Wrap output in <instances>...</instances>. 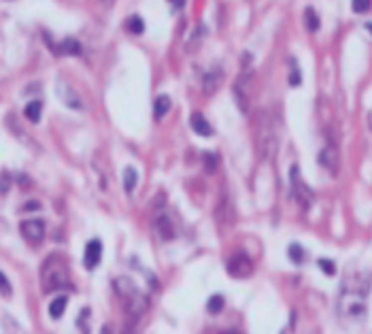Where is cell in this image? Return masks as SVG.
I'll use <instances>...</instances> for the list:
<instances>
[{
    "label": "cell",
    "instance_id": "6da1fadb",
    "mask_svg": "<svg viewBox=\"0 0 372 334\" xmlns=\"http://www.w3.org/2000/svg\"><path fill=\"white\" fill-rule=\"evenodd\" d=\"M115 288H117V292H120L122 296H124V300H125V315H128V322L136 324L140 317L145 315L147 307H149L147 296H145V294H140L136 285H134L130 279H125V277H124V279H117L115 281Z\"/></svg>",
    "mask_w": 372,
    "mask_h": 334
},
{
    "label": "cell",
    "instance_id": "7a4b0ae2",
    "mask_svg": "<svg viewBox=\"0 0 372 334\" xmlns=\"http://www.w3.org/2000/svg\"><path fill=\"white\" fill-rule=\"evenodd\" d=\"M41 281H43V290L45 292H53V290H62L68 285V268L64 264V260L60 256H51L47 258L41 270Z\"/></svg>",
    "mask_w": 372,
    "mask_h": 334
},
{
    "label": "cell",
    "instance_id": "3957f363",
    "mask_svg": "<svg viewBox=\"0 0 372 334\" xmlns=\"http://www.w3.org/2000/svg\"><path fill=\"white\" fill-rule=\"evenodd\" d=\"M255 143H257V151L262 158H270V154L276 149V134H274V122L270 113H262L255 128Z\"/></svg>",
    "mask_w": 372,
    "mask_h": 334
},
{
    "label": "cell",
    "instance_id": "277c9868",
    "mask_svg": "<svg viewBox=\"0 0 372 334\" xmlns=\"http://www.w3.org/2000/svg\"><path fill=\"white\" fill-rule=\"evenodd\" d=\"M289 183H291V194H294L298 204L304 206V209H308L311 202H313V192H311V187L302 181V177H300V168L296 164L289 168Z\"/></svg>",
    "mask_w": 372,
    "mask_h": 334
},
{
    "label": "cell",
    "instance_id": "5b68a950",
    "mask_svg": "<svg viewBox=\"0 0 372 334\" xmlns=\"http://www.w3.org/2000/svg\"><path fill=\"white\" fill-rule=\"evenodd\" d=\"M234 94H236V100H239V107L249 113V107H251V94H253V73L251 70H245V73L239 77V81L234 85Z\"/></svg>",
    "mask_w": 372,
    "mask_h": 334
},
{
    "label": "cell",
    "instance_id": "8992f818",
    "mask_svg": "<svg viewBox=\"0 0 372 334\" xmlns=\"http://www.w3.org/2000/svg\"><path fill=\"white\" fill-rule=\"evenodd\" d=\"M19 232L28 243L38 245L45 238V221L41 219H26L19 224Z\"/></svg>",
    "mask_w": 372,
    "mask_h": 334
},
{
    "label": "cell",
    "instance_id": "52a82bcc",
    "mask_svg": "<svg viewBox=\"0 0 372 334\" xmlns=\"http://www.w3.org/2000/svg\"><path fill=\"white\" fill-rule=\"evenodd\" d=\"M251 270H253V264L245 253H236V256H232L230 262H228V273L232 277H249Z\"/></svg>",
    "mask_w": 372,
    "mask_h": 334
},
{
    "label": "cell",
    "instance_id": "ba28073f",
    "mask_svg": "<svg viewBox=\"0 0 372 334\" xmlns=\"http://www.w3.org/2000/svg\"><path fill=\"white\" fill-rule=\"evenodd\" d=\"M100 258H102V243L98 238H92V241L85 245V253H83V264L88 270L96 268L100 264Z\"/></svg>",
    "mask_w": 372,
    "mask_h": 334
},
{
    "label": "cell",
    "instance_id": "9c48e42d",
    "mask_svg": "<svg viewBox=\"0 0 372 334\" xmlns=\"http://www.w3.org/2000/svg\"><path fill=\"white\" fill-rule=\"evenodd\" d=\"M338 162H340V160H338V149H336L334 143H330V145L319 154V164H321L328 172L336 174V172H338Z\"/></svg>",
    "mask_w": 372,
    "mask_h": 334
},
{
    "label": "cell",
    "instance_id": "30bf717a",
    "mask_svg": "<svg viewBox=\"0 0 372 334\" xmlns=\"http://www.w3.org/2000/svg\"><path fill=\"white\" fill-rule=\"evenodd\" d=\"M58 94H60V98L66 102V107H70V109H81V107H83L81 98L77 96V92H75L68 83L60 81V83H58Z\"/></svg>",
    "mask_w": 372,
    "mask_h": 334
},
{
    "label": "cell",
    "instance_id": "8fae6325",
    "mask_svg": "<svg viewBox=\"0 0 372 334\" xmlns=\"http://www.w3.org/2000/svg\"><path fill=\"white\" fill-rule=\"evenodd\" d=\"M155 232L160 234L162 241H172L177 234V230H175V224H172V219L168 215H160L155 219Z\"/></svg>",
    "mask_w": 372,
    "mask_h": 334
},
{
    "label": "cell",
    "instance_id": "7c38bea8",
    "mask_svg": "<svg viewBox=\"0 0 372 334\" xmlns=\"http://www.w3.org/2000/svg\"><path fill=\"white\" fill-rule=\"evenodd\" d=\"M189 126H192V130L196 134H200V137H211L213 134L211 124L207 122V117H204L202 113H194L192 117H189Z\"/></svg>",
    "mask_w": 372,
    "mask_h": 334
},
{
    "label": "cell",
    "instance_id": "4fadbf2b",
    "mask_svg": "<svg viewBox=\"0 0 372 334\" xmlns=\"http://www.w3.org/2000/svg\"><path fill=\"white\" fill-rule=\"evenodd\" d=\"M219 83H221V70L215 68V70H211V73H207V77H204V92L215 94Z\"/></svg>",
    "mask_w": 372,
    "mask_h": 334
},
{
    "label": "cell",
    "instance_id": "5bb4252c",
    "mask_svg": "<svg viewBox=\"0 0 372 334\" xmlns=\"http://www.w3.org/2000/svg\"><path fill=\"white\" fill-rule=\"evenodd\" d=\"M66 305H68V298L66 296L53 298L51 305H49V315L53 317V320H60V317L64 315V311H66Z\"/></svg>",
    "mask_w": 372,
    "mask_h": 334
},
{
    "label": "cell",
    "instance_id": "9a60e30c",
    "mask_svg": "<svg viewBox=\"0 0 372 334\" xmlns=\"http://www.w3.org/2000/svg\"><path fill=\"white\" fill-rule=\"evenodd\" d=\"M168 111H170V98L166 96V94H162V96H157L153 102V115H155V119H162Z\"/></svg>",
    "mask_w": 372,
    "mask_h": 334
},
{
    "label": "cell",
    "instance_id": "2e32d148",
    "mask_svg": "<svg viewBox=\"0 0 372 334\" xmlns=\"http://www.w3.org/2000/svg\"><path fill=\"white\" fill-rule=\"evenodd\" d=\"M41 111H43L41 102L32 100V102H28V105H26V109H23V115H26L32 124H38V122H41Z\"/></svg>",
    "mask_w": 372,
    "mask_h": 334
},
{
    "label": "cell",
    "instance_id": "e0dca14e",
    "mask_svg": "<svg viewBox=\"0 0 372 334\" xmlns=\"http://www.w3.org/2000/svg\"><path fill=\"white\" fill-rule=\"evenodd\" d=\"M304 21H306V28H308V32H317L319 26H321V21H319V15L317 11L313 9V6H308V9L304 11Z\"/></svg>",
    "mask_w": 372,
    "mask_h": 334
},
{
    "label": "cell",
    "instance_id": "ac0fdd59",
    "mask_svg": "<svg viewBox=\"0 0 372 334\" xmlns=\"http://www.w3.org/2000/svg\"><path fill=\"white\" fill-rule=\"evenodd\" d=\"M136 181H138V172L132 168V166H128V168L124 170V189L125 192H132L134 187H136Z\"/></svg>",
    "mask_w": 372,
    "mask_h": 334
},
{
    "label": "cell",
    "instance_id": "d6986e66",
    "mask_svg": "<svg viewBox=\"0 0 372 334\" xmlns=\"http://www.w3.org/2000/svg\"><path fill=\"white\" fill-rule=\"evenodd\" d=\"M224 296H219V294H213V296L209 298V302H207V311L211 313V315H217V313H221L224 311Z\"/></svg>",
    "mask_w": 372,
    "mask_h": 334
},
{
    "label": "cell",
    "instance_id": "ffe728a7",
    "mask_svg": "<svg viewBox=\"0 0 372 334\" xmlns=\"http://www.w3.org/2000/svg\"><path fill=\"white\" fill-rule=\"evenodd\" d=\"M125 28H128L132 34H142L145 32V21H142V17H138V15H132V17H128V21H125Z\"/></svg>",
    "mask_w": 372,
    "mask_h": 334
},
{
    "label": "cell",
    "instance_id": "44dd1931",
    "mask_svg": "<svg viewBox=\"0 0 372 334\" xmlns=\"http://www.w3.org/2000/svg\"><path fill=\"white\" fill-rule=\"evenodd\" d=\"M58 51L66 53V55H79V53H81V45H79V41H75V38H66Z\"/></svg>",
    "mask_w": 372,
    "mask_h": 334
},
{
    "label": "cell",
    "instance_id": "7402d4cb",
    "mask_svg": "<svg viewBox=\"0 0 372 334\" xmlns=\"http://www.w3.org/2000/svg\"><path fill=\"white\" fill-rule=\"evenodd\" d=\"M289 258H291V262H296V264H302L304 262V249L300 247L298 243L289 245Z\"/></svg>",
    "mask_w": 372,
    "mask_h": 334
},
{
    "label": "cell",
    "instance_id": "603a6c76",
    "mask_svg": "<svg viewBox=\"0 0 372 334\" xmlns=\"http://www.w3.org/2000/svg\"><path fill=\"white\" fill-rule=\"evenodd\" d=\"M319 268H321L326 275H330V277H332V275H336V264H334L332 260L321 258V260H319Z\"/></svg>",
    "mask_w": 372,
    "mask_h": 334
},
{
    "label": "cell",
    "instance_id": "cb8c5ba5",
    "mask_svg": "<svg viewBox=\"0 0 372 334\" xmlns=\"http://www.w3.org/2000/svg\"><path fill=\"white\" fill-rule=\"evenodd\" d=\"M370 4H372V0H351V6L355 13H366L370 9Z\"/></svg>",
    "mask_w": 372,
    "mask_h": 334
},
{
    "label": "cell",
    "instance_id": "d4e9b609",
    "mask_svg": "<svg viewBox=\"0 0 372 334\" xmlns=\"http://www.w3.org/2000/svg\"><path fill=\"white\" fill-rule=\"evenodd\" d=\"M204 168H207V172H215V168H217V156L215 154L204 156Z\"/></svg>",
    "mask_w": 372,
    "mask_h": 334
},
{
    "label": "cell",
    "instance_id": "484cf974",
    "mask_svg": "<svg viewBox=\"0 0 372 334\" xmlns=\"http://www.w3.org/2000/svg\"><path fill=\"white\" fill-rule=\"evenodd\" d=\"M0 294H2V296H6V298H9L11 294H13L11 283H9V279L4 277V273H0Z\"/></svg>",
    "mask_w": 372,
    "mask_h": 334
},
{
    "label": "cell",
    "instance_id": "4316f807",
    "mask_svg": "<svg viewBox=\"0 0 372 334\" xmlns=\"http://www.w3.org/2000/svg\"><path fill=\"white\" fill-rule=\"evenodd\" d=\"M202 34H204V28H202V26H198V28H196V34L192 36V47H189V49H192V51L196 49L198 45H200V41H202L200 36H202Z\"/></svg>",
    "mask_w": 372,
    "mask_h": 334
},
{
    "label": "cell",
    "instance_id": "83f0119b",
    "mask_svg": "<svg viewBox=\"0 0 372 334\" xmlns=\"http://www.w3.org/2000/svg\"><path fill=\"white\" fill-rule=\"evenodd\" d=\"M122 334H136V324H134V322H125Z\"/></svg>",
    "mask_w": 372,
    "mask_h": 334
},
{
    "label": "cell",
    "instance_id": "f1b7e54d",
    "mask_svg": "<svg viewBox=\"0 0 372 334\" xmlns=\"http://www.w3.org/2000/svg\"><path fill=\"white\" fill-rule=\"evenodd\" d=\"M0 192L2 194L9 192V174H2V179H0Z\"/></svg>",
    "mask_w": 372,
    "mask_h": 334
},
{
    "label": "cell",
    "instance_id": "f546056e",
    "mask_svg": "<svg viewBox=\"0 0 372 334\" xmlns=\"http://www.w3.org/2000/svg\"><path fill=\"white\" fill-rule=\"evenodd\" d=\"M300 81H302V79H300V70L294 68V73L289 75V83H291V85H300Z\"/></svg>",
    "mask_w": 372,
    "mask_h": 334
},
{
    "label": "cell",
    "instance_id": "4dcf8cb0",
    "mask_svg": "<svg viewBox=\"0 0 372 334\" xmlns=\"http://www.w3.org/2000/svg\"><path fill=\"white\" fill-rule=\"evenodd\" d=\"M38 209H41V202H36V200L23 204V211H38Z\"/></svg>",
    "mask_w": 372,
    "mask_h": 334
},
{
    "label": "cell",
    "instance_id": "1f68e13d",
    "mask_svg": "<svg viewBox=\"0 0 372 334\" xmlns=\"http://www.w3.org/2000/svg\"><path fill=\"white\" fill-rule=\"evenodd\" d=\"M100 4L102 6H111V4H113V0H100Z\"/></svg>",
    "mask_w": 372,
    "mask_h": 334
},
{
    "label": "cell",
    "instance_id": "d6a6232c",
    "mask_svg": "<svg viewBox=\"0 0 372 334\" xmlns=\"http://www.w3.org/2000/svg\"><path fill=\"white\" fill-rule=\"evenodd\" d=\"M102 334H111V326H107V328H102Z\"/></svg>",
    "mask_w": 372,
    "mask_h": 334
},
{
    "label": "cell",
    "instance_id": "836d02e7",
    "mask_svg": "<svg viewBox=\"0 0 372 334\" xmlns=\"http://www.w3.org/2000/svg\"><path fill=\"white\" fill-rule=\"evenodd\" d=\"M366 30H368V32L372 34V21H368V23H366Z\"/></svg>",
    "mask_w": 372,
    "mask_h": 334
}]
</instances>
